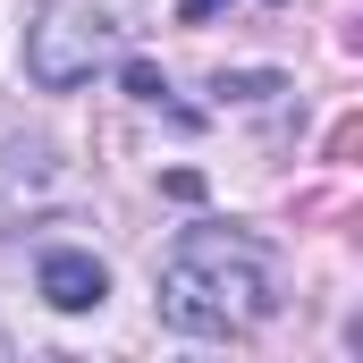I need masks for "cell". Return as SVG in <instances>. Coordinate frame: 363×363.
Returning <instances> with one entry per match:
<instances>
[{"label":"cell","instance_id":"7a4b0ae2","mask_svg":"<svg viewBox=\"0 0 363 363\" xmlns=\"http://www.w3.org/2000/svg\"><path fill=\"white\" fill-rule=\"evenodd\" d=\"M127 51V26L110 0H43L34 26H26V77L43 93H68L85 85L93 68H110Z\"/></svg>","mask_w":363,"mask_h":363},{"label":"cell","instance_id":"8992f818","mask_svg":"<svg viewBox=\"0 0 363 363\" xmlns=\"http://www.w3.org/2000/svg\"><path fill=\"white\" fill-rule=\"evenodd\" d=\"M0 363H9V338H0Z\"/></svg>","mask_w":363,"mask_h":363},{"label":"cell","instance_id":"3957f363","mask_svg":"<svg viewBox=\"0 0 363 363\" xmlns=\"http://www.w3.org/2000/svg\"><path fill=\"white\" fill-rule=\"evenodd\" d=\"M34 279H43V296H51L60 313H93V304L110 296V271H101L93 254H77V245H51Z\"/></svg>","mask_w":363,"mask_h":363},{"label":"cell","instance_id":"5b68a950","mask_svg":"<svg viewBox=\"0 0 363 363\" xmlns=\"http://www.w3.org/2000/svg\"><path fill=\"white\" fill-rule=\"evenodd\" d=\"M211 9H220V0H186L178 17H186V26H203V17H211Z\"/></svg>","mask_w":363,"mask_h":363},{"label":"cell","instance_id":"6da1fadb","mask_svg":"<svg viewBox=\"0 0 363 363\" xmlns=\"http://www.w3.org/2000/svg\"><path fill=\"white\" fill-rule=\"evenodd\" d=\"M271 304V254L245 228H186L161 262V313L186 338H237Z\"/></svg>","mask_w":363,"mask_h":363},{"label":"cell","instance_id":"277c9868","mask_svg":"<svg viewBox=\"0 0 363 363\" xmlns=\"http://www.w3.org/2000/svg\"><path fill=\"white\" fill-rule=\"evenodd\" d=\"M127 93H135V101H161V93H169V85H161V77H152L144 60H127Z\"/></svg>","mask_w":363,"mask_h":363}]
</instances>
